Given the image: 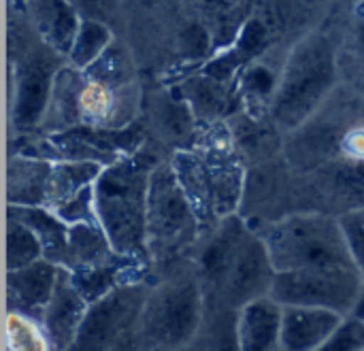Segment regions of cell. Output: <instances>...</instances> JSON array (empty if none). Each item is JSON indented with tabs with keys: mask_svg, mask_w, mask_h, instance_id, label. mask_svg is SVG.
Returning <instances> with one entry per match:
<instances>
[{
	"mask_svg": "<svg viewBox=\"0 0 364 351\" xmlns=\"http://www.w3.org/2000/svg\"><path fill=\"white\" fill-rule=\"evenodd\" d=\"M341 81L364 98V6H356L352 19L339 32Z\"/></svg>",
	"mask_w": 364,
	"mask_h": 351,
	"instance_id": "cell-20",
	"label": "cell"
},
{
	"mask_svg": "<svg viewBox=\"0 0 364 351\" xmlns=\"http://www.w3.org/2000/svg\"><path fill=\"white\" fill-rule=\"evenodd\" d=\"M205 315V294L194 262L175 266L151 284L141 313L143 351H186Z\"/></svg>",
	"mask_w": 364,
	"mask_h": 351,
	"instance_id": "cell-7",
	"label": "cell"
},
{
	"mask_svg": "<svg viewBox=\"0 0 364 351\" xmlns=\"http://www.w3.org/2000/svg\"><path fill=\"white\" fill-rule=\"evenodd\" d=\"M363 351H364V350H363Z\"/></svg>",
	"mask_w": 364,
	"mask_h": 351,
	"instance_id": "cell-29",
	"label": "cell"
},
{
	"mask_svg": "<svg viewBox=\"0 0 364 351\" xmlns=\"http://www.w3.org/2000/svg\"><path fill=\"white\" fill-rule=\"evenodd\" d=\"M43 260L38 234L23 222L6 217V271H17Z\"/></svg>",
	"mask_w": 364,
	"mask_h": 351,
	"instance_id": "cell-23",
	"label": "cell"
},
{
	"mask_svg": "<svg viewBox=\"0 0 364 351\" xmlns=\"http://www.w3.org/2000/svg\"><path fill=\"white\" fill-rule=\"evenodd\" d=\"M158 164L160 160L151 153V147L143 145L134 153L105 166L96 181V215L119 256L149 262L147 202L151 173Z\"/></svg>",
	"mask_w": 364,
	"mask_h": 351,
	"instance_id": "cell-2",
	"label": "cell"
},
{
	"mask_svg": "<svg viewBox=\"0 0 364 351\" xmlns=\"http://www.w3.org/2000/svg\"><path fill=\"white\" fill-rule=\"evenodd\" d=\"M192 262L205 307L239 311L252 301L269 296L277 275L264 239L241 213L224 217L203 237Z\"/></svg>",
	"mask_w": 364,
	"mask_h": 351,
	"instance_id": "cell-1",
	"label": "cell"
},
{
	"mask_svg": "<svg viewBox=\"0 0 364 351\" xmlns=\"http://www.w3.org/2000/svg\"><path fill=\"white\" fill-rule=\"evenodd\" d=\"M279 351H286V350H284V347H282V350H279Z\"/></svg>",
	"mask_w": 364,
	"mask_h": 351,
	"instance_id": "cell-28",
	"label": "cell"
},
{
	"mask_svg": "<svg viewBox=\"0 0 364 351\" xmlns=\"http://www.w3.org/2000/svg\"><path fill=\"white\" fill-rule=\"evenodd\" d=\"M203 239L200 222L168 162H160L151 173L147 202V249L151 266L162 275L194 256Z\"/></svg>",
	"mask_w": 364,
	"mask_h": 351,
	"instance_id": "cell-8",
	"label": "cell"
},
{
	"mask_svg": "<svg viewBox=\"0 0 364 351\" xmlns=\"http://www.w3.org/2000/svg\"><path fill=\"white\" fill-rule=\"evenodd\" d=\"M352 315L364 322V286H363V292H360V296H358V301H356V307H354Z\"/></svg>",
	"mask_w": 364,
	"mask_h": 351,
	"instance_id": "cell-27",
	"label": "cell"
},
{
	"mask_svg": "<svg viewBox=\"0 0 364 351\" xmlns=\"http://www.w3.org/2000/svg\"><path fill=\"white\" fill-rule=\"evenodd\" d=\"M51 160L13 153L6 171V202L19 207H45Z\"/></svg>",
	"mask_w": 364,
	"mask_h": 351,
	"instance_id": "cell-16",
	"label": "cell"
},
{
	"mask_svg": "<svg viewBox=\"0 0 364 351\" xmlns=\"http://www.w3.org/2000/svg\"><path fill=\"white\" fill-rule=\"evenodd\" d=\"M151 284L139 281L90 305L68 351H143L141 313Z\"/></svg>",
	"mask_w": 364,
	"mask_h": 351,
	"instance_id": "cell-9",
	"label": "cell"
},
{
	"mask_svg": "<svg viewBox=\"0 0 364 351\" xmlns=\"http://www.w3.org/2000/svg\"><path fill=\"white\" fill-rule=\"evenodd\" d=\"M230 81L218 79L205 70L192 72L177 85V96L188 102L194 117L203 124L220 122L228 100H230Z\"/></svg>",
	"mask_w": 364,
	"mask_h": 351,
	"instance_id": "cell-18",
	"label": "cell"
},
{
	"mask_svg": "<svg viewBox=\"0 0 364 351\" xmlns=\"http://www.w3.org/2000/svg\"><path fill=\"white\" fill-rule=\"evenodd\" d=\"M60 266L49 260H36L17 271H6V311H19L41 320L55 290Z\"/></svg>",
	"mask_w": 364,
	"mask_h": 351,
	"instance_id": "cell-13",
	"label": "cell"
},
{
	"mask_svg": "<svg viewBox=\"0 0 364 351\" xmlns=\"http://www.w3.org/2000/svg\"><path fill=\"white\" fill-rule=\"evenodd\" d=\"M339 85V36L320 28L288 53L269 104V119L277 128L294 132L326 104Z\"/></svg>",
	"mask_w": 364,
	"mask_h": 351,
	"instance_id": "cell-3",
	"label": "cell"
},
{
	"mask_svg": "<svg viewBox=\"0 0 364 351\" xmlns=\"http://www.w3.org/2000/svg\"><path fill=\"white\" fill-rule=\"evenodd\" d=\"M141 104V83L115 87L92 79L81 68L66 64L55 75L41 126L47 134L64 132L77 126L122 130L134 124Z\"/></svg>",
	"mask_w": 364,
	"mask_h": 351,
	"instance_id": "cell-4",
	"label": "cell"
},
{
	"mask_svg": "<svg viewBox=\"0 0 364 351\" xmlns=\"http://www.w3.org/2000/svg\"><path fill=\"white\" fill-rule=\"evenodd\" d=\"M90 303L81 296V292L75 288L70 273L66 269L60 271L55 290L45 307V313L41 318V324L51 341L53 351H68L85 315H87Z\"/></svg>",
	"mask_w": 364,
	"mask_h": 351,
	"instance_id": "cell-12",
	"label": "cell"
},
{
	"mask_svg": "<svg viewBox=\"0 0 364 351\" xmlns=\"http://www.w3.org/2000/svg\"><path fill=\"white\" fill-rule=\"evenodd\" d=\"M339 222L343 226L352 258H354L358 271L364 275V207L352 209L348 213H341Z\"/></svg>",
	"mask_w": 364,
	"mask_h": 351,
	"instance_id": "cell-26",
	"label": "cell"
},
{
	"mask_svg": "<svg viewBox=\"0 0 364 351\" xmlns=\"http://www.w3.org/2000/svg\"><path fill=\"white\" fill-rule=\"evenodd\" d=\"M68 6L81 17L107 23L119 36L124 28V0H66Z\"/></svg>",
	"mask_w": 364,
	"mask_h": 351,
	"instance_id": "cell-24",
	"label": "cell"
},
{
	"mask_svg": "<svg viewBox=\"0 0 364 351\" xmlns=\"http://www.w3.org/2000/svg\"><path fill=\"white\" fill-rule=\"evenodd\" d=\"M190 149L196 153L200 171L207 179L218 220L222 222L228 215L241 213L239 209L245 196V166L230 126L222 119L205 124Z\"/></svg>",
	"mask_w": 364,
	"mask_h": 351,
	"instance_id": "cell-10",
	"label": "cell"
},
{
	"mask_svg": "<svg viewBox=\"0 0 364 351\" xmlns=\"http://www.w3.org/2000/svg\"><path fill=\"white\" fill-rule=\"evenodd\" d=\"M364 350V322L348 315L339 328L316 351H363Z\"/></svg>",
	"mask_w": 364,
	"mask_h": 351,
	"instance_id": "cell-25",
	"label": "cell"
},
{
	"mask_svg": "<svg viewBox=\"0 0 364 351\" xmlns=\"http://www.w3.org/2000/svg\"><path fill=\"white\" fill-rule=\"evenodd\" d=\"M282 322L284 307L271 296H262L239 309L241 351L282 350Z\"/></svg>",
	"mask_w": 364,
	"mask_h": 351,
	"instance_id": "cell-15",
	"label": "cell"
},
{
	"mask_svg": "<svg viewBox=\"0 0 364 351\" xmlns=\"http://www.w3.org/2000/svg\"><path fill=\"white\" fill-rule=\"evenodd\" d=\"M364 286V275L356 269H311L277 273L271 298L282 307H316L352 315Z\"/></svg>",
	"mask_w": 364,
	"mask_h": 351,
	"instance_id": "cell-11",
	"label": "cell"
},
{
	"mask_svg": "<svg viewBox=\"0 0 364 351\" xmlns=\"http://www.w3.org/2000/svg\"><path fill=\"white\" fill-rule=\"evenodd\" d=\"M346 320V315L316 307H284L282 347L286 351H316Z\"/></svg>",
	"mask_w": 364,
	"mask_h": 351,
	"instance_id": "cell-14",
	"label": "cell"
},
{
	"mask_svg": "<svg viewBox=\"0 0 364 351\" xmlns=\"http://www.w3.org/2000/svg\"><path fill=\"white\" fill-rule=\"evenodd\" d=\"M143 102L147 104L151 119H156L158 130L164 134L168 143L179 145L181 149H190L194 145V113L183 98H173V94L164 87H156L149 96L143 94Z\"/></svg>",
	"mask_w": 364,
	"mask_h": 351,
	"instance_id": "cell-17",
	"label": "cell"
},
{
	"mask_svg": "<svg viewBox=\"0 0 364 351\" xmlns=\"http://www.w3.org/2000/svg\"><path fill=\"white\" fill-rule=\"evenodd\" d=\"M258 232L277 273L356 266L339 215L322 211L290 213L264 224Z\"/></svg>",
	"mask_w": 364,
	"mask_h": 351,
	"instance_id": "cell-6",
	"label": "cell"
},
{
	"mask_svg": "<svg viewBox=\"0 0 364 351\" xmlns=\"http://www.w3.org/2000/svg\"><path fill=\"white\" fill-rule=\"evenodd\" d=\"M6 351H53L41 320L19 311H6L4 318Z\"/></svg>",
	"mask_w": 364,
	"mask_h": 351,
	"instance_id": "cell-22",
	"label": "cell"
},
{
	"mask_svg": "<svg viewBox=\"0 0 364 351\" xmlns=\"http://www.w3.org/2000/svg\"><path fill=\"white\" fill-rule=\"evenodd\" d=\"M6 49L11 124L21 132L34 130L43 124L55 75L68 64V58L49 45L19 11L9 15Z\"/></svg>",
	"mask_w": 364,
	"mask_h": 351,
	"instance_id": "cell-5",
	"label": "cell"
},
{
	"mask_svg": "<svg viewBox=\"0 0 364 351\" xmlns=\"http://www.w3.org/2000/svg\"><path fill=\"white\" fill-rule=\"evenodd\" d=\"M186 351H241L239 311L224 307H205L198 333Z\"/></svg>",
	"mask_w": 364,
	"mask_h": 351,
	"instance_id": "cell-19",
	"label": "cell"
},
{
	"mask_svg": "<svg viewBox=\"0 0 364 351\" xmlns=\"http://www.w3.org/2000/svg\"><path fill=\"white\" fill-rule=\"evenodd\" d=\"M115 36H117L115 30L109 28L107 23L81 19L77 36L68 51V64L85 70L107 51V47L115 40Z\"/></svg>",
	"mask_w": 364,
	"mask_h": 351,
	"instance_id": "cell-21",
	"label": "cell"
}]
</instances>
